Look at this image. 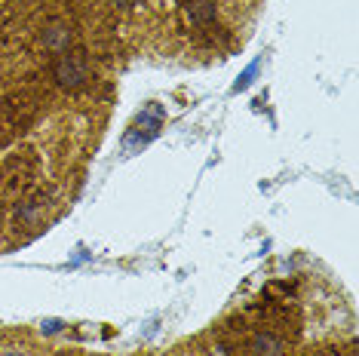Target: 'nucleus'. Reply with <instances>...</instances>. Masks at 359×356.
<instances>
[{"label":"nucleus","instance_id":"nucleus-2","mask_svg":"<svg viewBox=\"0 0 359 356\" xmlns=\"http://www.w3.org/2000/svg\"><path fill=\"white\" fill-rule=\"evenodd\" d=\"M68 43H71V25L68 22L55 19V22H50V25L43 28V46L50 53H65L68 50Z\"/></svg>","mask_w":359,"mask_h":356},{"label":"nucleus","instance_id":"nucleus-3","mask_svg":"<svg viewBox=\"0 0 359 356\" xmlns=\"http://www.w3.org/2000/svg\"><path fill=\"white\" fill-rule=\"evenodd\" d=\"M249 350L252 356H285V344L273 331H258V335H252Z\"/></svg>","mask_w":359,"mask_h":356},{"label":"nucleus","instance_id":"nucleus-6","mask_svg":"<svg viewBox=\"0 0 359 356\" xmlns=\"http://www.w3.org/2000/svg\"><path fill=\"white\" fill-rule=\"evenodd\" d=\"M114 4H117V6H135L138 0H114Z\"/></svg>","mask_w":359,"mask_h":356},{"label":"nucleus","instance_id":"nucleus-1","mask_svg":"<svg viewBox=\"0 0 359 356\" xmlns=\"http://www.w3.org/2000/svg\"><path fill=\"white\" fill-rule=\"evenodd\" d=\"M53 74L65 89H77V86H83L89 80V62L83 59V55H77V53H68V55H62V59L55 62Z\"/></svg>","mask_w":359,"mask_h":356},{"label":"nucleus","instance_id":"nucleus-5","mask_svg":"<svg viewBox=\"0 0 359 356\" xmlns=\"http://www.w3.org/2000/svg\"><path fill=\"white\" fill-rule=\"evenodd\" d=\"M0 356H31L25 347H0Z\"/></svg>","mask_w":359,"mask_h":356},{"label":"nucleus","instance_id":"nucleus-7","mask_svg":"<svg viewBox=\"0 0 359 356\" xmlns=\"http://www.w3.org/2000/svg\"><path fill=\"white\" fill-rule=\"evenodd\" d=\"M172 356H184V353H172Z\"/></svg>","mask_w":359,"mask_h":356},{"label":"nucleus","instance_id":"nucleus-4","mask_svg":"<svg viewBox=\"0 0 359 356\" xmlns=\"http://www.w3.org/2000/svg\"><path fill=\"white\" fill-rule=\"evenodd\" d=\"M187 22L191 25H209L212 19H215V13H218V6H215V0H187Z\"/></svg>","mask_w":359,"mask_h":356}]
</instances>
